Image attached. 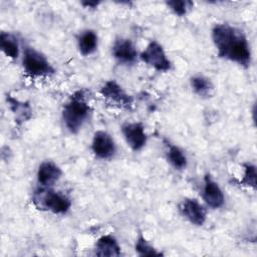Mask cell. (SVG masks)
<instances>
[{
	"instance_id": "obj_1",
	"label": "cell",
	"mask_w": 257,
	"mask_h": 257,
	"mask_svg": "<svg viewBox=\"0 0 257 257\" xmlns=\"http://www.w3.org/2000/svg\"><path fill=\"white\" fill-rule=\"evenodd\" d=\"M212 41L219 57L248 68L252 62V52L246 34L228 23H218L212 28Z\"/></svg>"
},
{
	"instance_id": "obj_2",
	"label": "cell",
	"mask_w": 257,
	"mask_h": 257,
	"mask_svg": "<svg viewBox=\"0 0 257 257\" xmlns=\"http://www.w3.org/2000/svg\"><path fill=\"white\" fill-rule=\"evenodd\" d=\"M91 107L86 100L83 90L75 91L64 104L62 120L71 134H77L91 114Z\"/></svg>"
},
{
	"instance_id": "obj_3",
	"label": "cell",
	"mask_w": 257,
	"mask_h": 257,
	"mask_svg": "<svg viewBox=\"0 0 257 257\" xmlns=\"http://www.w3.org/2000/svg\"><path fill=\"white\" fill-rule=\"evenodd\" d=\"M32 203L40 211L51 212L57 215L66 214L71 207V201L65 194L55 191L50 187L41 186L34 191Z\"/></svg>"
},
{
	"instance_id": "obj_4",
	"label": "cell",
	"mask_w": 257,
	"mask_h": 257,
	"mask_svg": "<svg viewBox=\"0 0 257 257\" xmlns=\"http://www.w3.org/2000/svg\"><path fill=\"white\" fill-rule=\"evenodd\" d=\"M22 66L25 73L31 77L49 76L55 72L48 58L42 52L31 46H24L23 48Z\"/></svg>"
},
{
	"instance_id": "obj_5",
	"label": "cell",
	"mask_w": 257,
	"mask_h": 257,
	"mask_svg": "<svg viewBox=\"0 0 257 257\" xmlns=\"http://www.w3.org/2000/svg\"><path fill=\"white\" fill-rule=\"evenodd\" d=\"M140 59L160 72H167L172 68V62L168 58L163 46L156 40L151 41L139 55Z\"/></svg>"
},
{
	"instance_id": "obj_6",
	"label": "cell",
	"mask_w": 257,
	"mask_h": 257,
	"mask_svg": "<svg viewBox=\"0 0 257 257\" xmlns=\"http://www.w3.org/2000/svg\"><path fill=\"white\" fill-rule=\"evenodd\" d=\"M99 92L105 99L118 107L131 109L133 106V96L127 94L115 80L105 81L100 87Z\"/></svg>"
},
{
	"instance_id": "obj_7",
	"label": "cell",
	"mask_w": 257,
	"mask_h": 257,
	"mask_svg": "<svg viewBox=\"0 0 257 257\" xmlns=\"http://www.w3.org/2000/svg\"><path fill=\"white\" fill-rule=\"evenodd\" d=\"M121 134L127 146L135 152L141 151L147 144L148 135L145 126L139 121H126L121 125Z\"/></svg>"
},
{
	"instance_id": "obj_8",
	"label": "cell",
	"mask_w": 257,
	"mask_h": 257,
	"mask_svg": "<svg viewBox=\"0 0 257 257\" xmlns=\"http://www.w3.org/2000/svg\"><path fill=\"white\" fill-rule=\"evenodd\" d=\"M111 54L113 58L120 64L132 65L136 63L139 53L135 43L124 37H117L111 46Z\"/></svg>"
},
{
	"instance_id": "obj_9",
	"label": "cell",
	"mask_w": 257,
	"mask_h": 257,
	"mask_svg": "<svg viewBox=\"0 0 257 257\" xmlns=\"http://www.w3.org/2000/svg\"><path fill=\"white\" fill-rule=\"evenodd\" d=\"M91 151L96 158L100 160H109L113 158L116 153V145L108 133L97 131L92 138Z\"/></svg>"
},
{
	"instance_id": "obj_10",
	"label": "cell",
	"mask_w": 257,
	"mask_h": 257,
	"mask_svg": "<svg viewBox=\"0 0 257 257\" xmlns=\"http://www.w3.org/2000/svg\"><path fill=\"white\" fill-rule=\"evenodd\" d=\"M202 197L206 205L212 209L221 208L225 203V196L221 187L209 174L204 177Z\"/></svg>"
},
{
	"instance_id": "obj_11",
	"label": "cell",
	"mask_w": 257,
	"mask_h": 257,
	"mask_svg": "<svg viewBox=\"0 0 257 257\" xmlns=\"http://www.w3.org/2000/svg\"><path fill=\"white\" fill-rule=\"evenodd\" d=\"M182 215L193 225L202 226L206 222L207 212L204 206L195 198H186L180 205Z\"/></svg>"
},
{
	"instance_id": "obj_12",
	"label": "cell",
	"mask_w": 257,
	"mask_h": 257,
	"mask_svg": "<svg viewBox=\"0 0 257 257\" xmlns=\"http://www.w3.org/2000/svg\"><path fill=\"white\" fill-rule=\"evenodd\" d=\"M61 175L62 171L55 163L44 161L38 167L36 178L39 186L51 187L61 178Z\"/></svg>"
},
{
	"instance_id": "obj_13",
	"label": "cell",
	"mask_w": 257,
	"mask_h": 257,
	"mask_svg": "<svg viewBox=\"0 0 257 257\" xmlns=\"http://www.w3.org/2000/svg\"><path fill=\"white\" fill-rule=\"evenodd\" d=\"M94 254L100 257H115L121 254V250L117 240L112 235H103L95 243Z\"/></svg>"
},
{
	"instance_id": "obj_14",
	"label": "cell",
	"mask_w": 257,
	"mask_h": 257,
	"mask_svg": "<svg viewBox=\"0 0 257 257\" xmlns=\"http://www.w3.org/2000/svg\"><path fill=\"white\" fill-rule=\"evenodd\" d=\"M98 46V36L92 29H85L77 36L78 51L83 56L91 55Z\"/></svg>"
},
{
	"instance_id": "obj_15",
	"label": "cell",
	"mask_w": 257,
	"mask_h": 257,
	"mask_svg": "<svg viewBox=\"0 0 257 257\" xmlns=\"http://www.w3.org/2000/svg\"><path fill=\"white\" fill-rule=\"evenodd\" d=\"M193 91L200 97H211L215 92V86L210 78L202 74H195L190 79Z\"/></svg>"
},
{
	"instance_id": "obj_16",
	"label": "cell",
	"mask_w": 257,
	"mask_h": 257,
	"mask_svg": "<svg viewBox=\"0 0 257 257\" xmlns=\"http://www.w3.org/2000/svg\"><path fill=\"white\" fill-rule=\"evenodd\" d=\"M0 48L2 52L11 59H16L19 56L20 46L18 39L10 32L2 31L0 33Z\"/></svg>"
},
{
	"instance_id": "obj_17",
	"label": "cell",
	"mask_w": 257,
	"mask_h": 257,
	"mask_svg": "<svg viewBox=\"0 0 257 257\" xmlns=\"http://www.w3.org/2000/svg\"><path fill=\"white\" fill-rule=\"evenodd\" d=\"M166 157L168 162L171 164V166L178 171L186 169L188 165V159L184 151L176 145H173L170 143L167 144Z\"/></svg>"
},
{
	"instance_id": "obj_18",
	"label": "cell",
	"mask_w": 257,
	"mask_h": 257,
	"mask_svg": "<svg viewBox=\"0 0 257 257\" xmlns=\"http://www.w3.org/2000/svg\"><path fill=\"white\" fill-rule=\"evenodd\" d=\"M135 249H136V252L140 256H160V255H162V253L159 252L154 246H152L151 243H149V241L143 235H140L137 238L136 244H135Z\"/></svg>"
},
{
	"instance_id": "obj_19",
	"label": "cell",
	"mask_w": 257,
	"mask_h": 257,
	"mask_svg": "<svg viewBox=\"0 0 257 257\" xmlns=\"http://www.w3.org/2000/svg\"><path fill=\"white\" fill-rule=\"evenodd\" d=\"M166 4L169 7V9L179 17L185 16L194 6V3L188 0H180V1L173 0V1H168Z\"/></svg>"
},
{
	"instance_id": "obj_20",
	"label": "cell",
	"mask_w": 257,
	"mask_h": 257,
	"mask_svg": "<svg viewBox=\"0 0 257 257\" xmlns=\"http://www.w3.org/2000/svg\"><path fill=\"white\" fill-rule=\"evenodd\" d=\"M243 168H244V174H243V178L240 181V184L242 186L245 187H249V188H256V167L255 165L251 164V163H245L243 164Z\"/></svg>"
},
{
	"instance_id": "obj_21",
	"label": "cell",
	"mask_w": 257,
	"mask_h": 257,
	"mask_svg": "<svg viewBox=\"0 0 257 257\" xmlns=\"http://www.w3.org/2000/svg\"><path fill=\"white\" fill-rule=\"evenodd\" d=\"M81 5L84 6L85 8H96L98 5H99V2H96V1H84V2H81Z\"/></svg>"
}]
</instances>
